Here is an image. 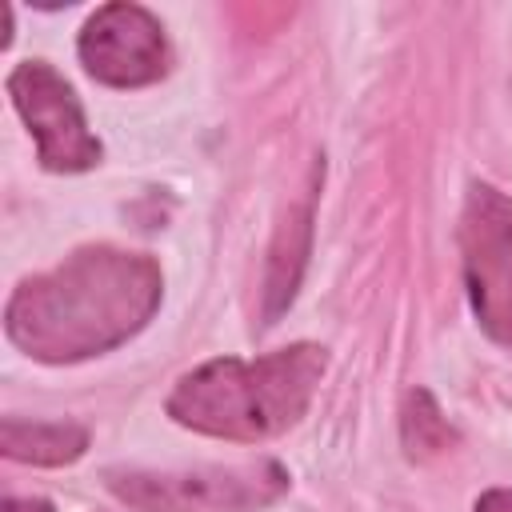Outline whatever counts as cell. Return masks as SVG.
I'll return each mask as SVG.
<instances>
[{
	"mask_svg": "<svg viewBox=\"0 0 512 512\" xmlns=\"http://www.w3.org/2000/svg\"><path fill=\"white\" fill-rule=\"evenodd\" d=\"M0 452L20 464L36 468H60L88 452V428L76 420H0Z\"/></svg>",
	"mask_w": 512,
	"mask_h": 512,
	"instance_id": "cell-8",
	"label": "cell"
},
{
	"mask_svg": "<svg viewBox=\"0 0 512 512\" xmlns=\"http://www.w3.org/2000/svg\"><path fill=\"white\" fill-rule=\"evenodd\" d=\"M472 512H512V488H488L472 504Z\"/></svg>",
	"mask_w": 512,
	"mask_h": 512,
	"instance_id": "cell-10",
	"label": "cell"
},
{
	"mask_svg": "<svg viewBox=\"0 0 512 512\" xmlns=\"http://www.w3.org/2000/svg\"><path fill=\"white\" fill-rule=\"evenodd\" d=\"M456 240L464 296L476 324L488 340L512 348V196L488 180H472Z\"/></svg>",
	"mask_w": 512,
	"mask_h": 512,
	"instance_id": "cell-4",
	"label": "cell"
},
{
	"mask_svg": "<svg viewBox=\"0 0 512 512\" xmlns=\"http://www.w3.org/2000/svg\"><path fill=\"white\" fill-rule=\"evenodd\" d=\"M4 512H52V504L40 500V496H24V500L8 496V500H4Z\"/></svg>",
	"mask_w": 512,
	"mask_h": 512,
	"instance_id": "cell-11",
	"label": "cell"
},
{
	"mask_svg": "<svg viewBox=\"0 0 512 512\" xmlns=\"http://www.w3.org/2000/svg\"><path fill=\"white\" fill-rule=\"evenodd\" d=\"M108 492L136 512H260L288 492L280 460L196 464V468H124L104 476Z\"/></svg>",
	"mask_w": 512,
	"mask_h": 512,
	"instance_id": "cell-3",
	"label": "cell"
},
{
	"mask_svg": "<svg viewBox=\"0 0 512 512\" xmlns=\"http://www.w3.org/2000/svg\"><path fill=\"white\" fill-rule=\"evenodd\" d=\"M12 108L36 140V160L48 172H88L100 164L104 148L88 128L84 104L72 84L48 60H20L4 80Z\"/></svg>",
	"mask_w": 512,
	"mask_h": 512,
	"instance_id": "cell-5",
	"label": "cell"
},
{
	"mask_svg": "<svg viewBox=\"0 0 512 512\" xmlns=\"http://www.w3.org/2000/svg\"><path fill=\"white\" fill-rule=\"evenodd\" d=\"M400 440H404L408 460H428V456H436V452H444L452 444L448 416L440 412V404L432 400V392L412 388L404 396V408H400Z\"/></svg>",
	"mask_w": 512,
	"mask_h": 512,
	"instance_id": "cell-9",
	"label": "cell"
},
{
	"mask_svg": "<svg viewBox=\"0 0 512 512\" xmlns=\"http://www.w3.org/2000/svg\"><path fill=\"white\" fill-rule=\"evenodd\" d=\"M164 300L152 256L92 244L20 280L4 304L8 340L40 364H76L132 340Z\"/></svg>",
	"mask_w": 512,
	"mask_h": 512,
	"instance_id": "cell-1",
	"label": "cell"
},
{
	"mask_svg": "<svg viewBox=\"0 0 512 512\" xmlns=\"http://www.w3.org/2000/svg\"><path fill=\"white\" fill-rule=\"evenodd\" d=\"M76 56L96 84L148 88L160 76H168L172 44L164 36V24L144 4L116 0V4H100L84 20L76 36Z\"/></svg>",
	"mask_w": 512,
	"mask_h": 512,
	"instance_id": "cell-6",
	"label": "cell"
},
{
	"mask_svg": "<svg viewBox=\"0 0 512 512\" xmlns=\"http://www.w3.org/2000/svg\"><path fill=\"white\" fill-rule=\"evenodd\" d=\"M320 180H324V160H312L304 192L284 208L272 244H268V264H264V288H260V320L276 324L304 280L308 256H312V228H316V196H320Z\"/></svg>",
	"mask_w": 512,
	"mask_h": 512,
	"instance_id": "cell-7",
	"label": "cell"
},
{
	"mask_svg": "<svg viewBox=\"0 0 512 512\" xmlns=\"http://www.w3.org/2000/svg\"><path fill=\"white\" fill-rule=\"evenodd\" d=\"M328 356L320 344H288L268 356H216L184 372L164 400V412L200 436L256 444L296 428L324 380Z\"/></svg>",
	"mask_w": 512,
	"mask_h": 512,
	"instance_id": "cell-2",
	"label": "cell"
}]
</instances>
